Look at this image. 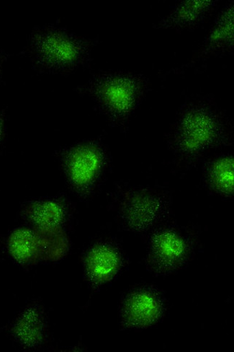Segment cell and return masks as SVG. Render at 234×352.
Masks as SVG:
<instances>
[{
  "label": "cell",
  "mask_w": 234,
  "mask_h": 352,
  "mask_svg": "<svg viewBox=\"0 0 234 352\" xmlns=\"http://www.w3.org/2000/svg\"><path fill=\"white\" fill-rule=\"evenodd\" d=\"M122 265L121 253L108 243H99L92 246L84 258V274L94 288L111 281Z\"/></svg>",
  "instance_id": "8992f818"
},
{
  "label": "cell",
  "mask_w": 234,
  "mask_h": 352,
  "mask_svg": "<svg viewBox=\"0 0 234 352\" xmlns=\"http://www.w3.org/2000/svg\"><path fill=\"white\" fill-rule=\"evenodd\" d=\"M217 1L187 0L175 6L167 16L161 20L157 29H180L196 26L206 19L218 6Z\"/></svg>",
  "instance_id": "8fae6325"
},
{
  "label": "cell",
  "mask_w": 234,
  "mask_h": 352,
  "mask_svg": "<svg viewBox=\"0 0 234 352\" xmlns=\"http://www.w3.org/2000/svg\"><path fill=\"white\" fill-rule=\"evenodd\" d=\"M22 218L37 230H61L69 217L67 202L58 197L32 200L21 208Z\"/></svg>",
  "instance_id": "52a82bcc"
},
{
  "label": "cell",
  "mask_w": 234,
  "mask_h": 352,
  "mask_svg": "<svg viewBox=\"0 0 234 352\" xmlns=\"http://www.w3.org/2000/svg\"><path fill=\"white\" fill-rule=\"evenodd\" d=\"M145 85V80L133 73L108 72L92 78L85 91L110 118L123 121L138 105Z\"/></svg>",
  "instance_id": "7a4b0ae2"
},
{
  "label": "cell",
  "mask_w": 234,
  "mask_h": 352,
  "mask_svg": "<svg viewBox=\"0 0 234 352\" xmlns=\"http://www.w3.org/2000/svg\"><path fill=\"white\" fill-rule=\"evenodd\" d=\"M61 164L71 187L82 197L92 192L106 163V155L96 142L70 146L60 153Z\"/></svg>",
  "instance_id": "277c9868"
},
{
  "label": "cell",
  "mask_w": 234,
  "mask_h": 352,
  "mask_svg": "<svg viewBox=\"0 0 234 352\" xmlns=\"http://www.w3.org/2000/svg\"><path fill=\"white\" fill-rule=\"evenodd\" d=\"M160 205L155 199L137 193H126L121 203V214L130 228L141 230L149 226L156 217Z\"/></svg>",
  "instance_id": "4fadbf2b"
},
{
  "label": "cell",
  "mask_w": 234,
  "mask_h": 352,
  "mask_svg": "<svg viewBox=\"0 0 234 352\" xmlns=\"http://www.w3.org/2000/svg\"><path fill=\"white\" fill-rule=\"evenodd\" d=\"M233 4L231 3L226 5L218 14L197 56V60L233 49Z\"/></svg>",
  "instance_id": "30bf717a"
},
{
  "label": "cell",
  "mask_w": 234,
  "mask_h": 352,
  "mask_svg": "<svg viewBox=\"0 0 234 352\" xmlns=\"http://www.w3.org/2000/svg\"><path fill=\"white\" fill-rule=\"evenodd\" d=\"M92 43L60 28H43L34 32L30 50L40 70H67L79 66L89 55Z\"/></svg>",
  "instance_id": "6da1fadb"
},
{
  "label": "cell",
  "mask_w": 234,
  "mask_h": 352,
  "mask_svg": "<svg viewBox=\"0 0 234 352\" xmlns=\"http://www.w3.org/2000/svg\"><path fill=\"white\" fill-rule=\"evenodd\" d=\"M6 246L10 256L23 267H34L43 261L40 233L33 227L14 229L9 234Z\"/></svg>",
  "instance_id": "9c48e42d"
},
{
  "label": "cell",
  "mask_w": 234,
  "mask_h": 352,
  "mask_svg": "<svg viewBox=\"0 0 234 352\" xmlns=\"http://www.w3.org/2000/svg\"><path fill=\"white\" fill-rule=\"evenodd\" d=\"M224 129L218 115L207 106L187 108L180 116L175 131L174 146L185 157H194L221 142Z\"/></svg>",
  "instance_id": "3957f363"
},
{
  "label": "cell",
  "mask_w": 234,
  "mask_h": 352,
  "mask_svg": "<svg viewBox=\"0 0 234 352\" xmlns=\"http://www.w3.org/2000/svg\"><path fill=\"white\" fill-rule=\"evenodd\" d=\"M214 186L225 193H231L233 184V159L226 156L214 161L210 168Z\"/></svg>",
  "instance_id": "5bb4252c"
},
{
  "label": "cell",
  "mask_w": 234,
  "mask_h": 352,
  "mask_svg": "<svg viewBox=\"0 0 234 352\" xmlns=\"http://www.w3.org/2000/svg\"><path fill=\"white\" fill-rule=\"evenodd\" d=\"M185 255L186 245L177 234L164 232L157 234L153 240L151 262L157 270L176 268Z\"/></svg>",
  "instance_id": "7c38bea8"
},
{
  "label": "cell",
  "mask_w": 234,
  "mask_h": 352,
  "mask_svg": "<svg viewBox=\"0 0 234 352\" xmlns=\"http://www.w3.org/2000/svg\"><path fill=\"white\" fill-rule=\"evenodd\" d=\"M162 302L149 292L131 293L121 308V322L127 329L142 328L154 324L162 314Z\"/></svg>",
  "instance_id": "ba28073f"
},
{
  "label": "cell",
  "mask_w": 234,
  "mask_h": 352,
  "mask_svg": "<svg viewBox=\"0 0 234 352\" xmlns=\"http://www.w3.org/2000/svg\"><path fill=\"white\" fill-rule=\"evenodd\" d=\"M9 333L25 350H36L45 345L49 336L48 318L45 307L37 302L27 305L12 322Z\"/></svg>",
  "instance_id": "5b68a950"
},
{
  "label": "cell",
  "mask_w": 234,
  "mask_h": 352,
  "mask_svg": "<svg viewBox=\"0 0 234 352\" xmlns=\"http://www.w3.org/2000/svg\"><path fill=\"white\" fill-rule=\"evenodd\" d=\"M5 55L3 54V53L0 51V78H1V74H2V66H3V63L5 60Z\"/></svg>",
  "instance_id": "2e32d148"
},
{
  "label": "cell",
  "mask_w": 234,
  "mask_h": 352,
  "mask_svg": "<svg viewBox=\"0 0 234 352\" xmlns=\"http://www.w3.org/2000/svg\"><path fill=\"white\" fill-rule=\"evenodd\" d=\"M6 115L4 111H0V144L4 140L5 136Z\"/></svg>",
  "instance_id": "9a60e30c"
}]
</instances>
